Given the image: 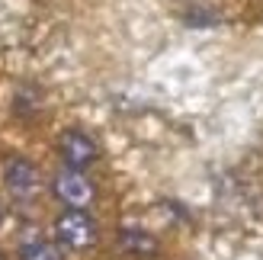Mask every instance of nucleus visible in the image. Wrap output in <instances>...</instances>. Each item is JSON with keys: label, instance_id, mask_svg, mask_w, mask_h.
<instances>
[{"label": "nucleus", "instance_id": "1", "mask_svg": "<svg viewBox=\"0 0 263 260\" xmlns=\"http://www.w3.org/2000/svg\"><path fill=\"white\" fill-rule=\"evenodd\" d=\"M55 241L64 251H90L100 241V225L87 209H64L55 218Z\"/></svg>", "mask_w": 263, "mask_h": 260}, {"label": "nucleus", "instance_id": "2", "mask_svg": "<svg viewBox=\"0 0 263 260\" xmlns=\"http://www.w3.org/2000/svg\"><path fill=\"white\" fill-rule=\"evenodd\" d=\"M51 193H55L58 202H64V209H90V202L97 199L93 180H90L81 167H68V164L51 180Z\"/></svg>", "mask_w": 263, "mask_h": 260}, {"label": "nucleus", "instance_id": "3", "mask_svg": "<svg viewBox=\"0 0 263 260\" xmlns=\"http://www.w3.org/2000/svg\"><path fill=\"white\" fill-rule=\"evenodd\" d=\"M4 183L16 202H32L39 196V190H42V177H39V167L32 161L10 158L4 164Z\"/></svg>", "mask_w": 263, "mask_h": 260}, {"label": "nucleus", "instance_id": "4", "mask_svg": "<svg viewBox=\"0 0 263 260\" xmlns=\"http://www.w3.org/2000/svg\"><path fill=\"white\" fill-rule=\"evenodd\" d=\"M58 154H61V161L68 167H81L84 171V167H90L100 158V148H97V141L87 132H81V128H68V132H61V138H58Z\"/></svg>", "mask_w": 263, "mask_h": 260}, {"label": "nucleus", "instance_id": "5", "mask_svg": "<svg viewBox=\"0 0 263 260\" xmlns=\"http://www.w3.org/2000/svg\"><path fill=\"white\" fill-rule=\"evenodd\" d=\"M119 244H122V251L132 254V257H151L157 251V241L148 235V231H141V228H122Z\"/></svg>", "mask_w": 263, "mask_h": 260}, {"label": "nucleus", "instance_id": "6", "mask_svg": "<svg viewBox=\"0 0 263 260\" xmlns=\"http://www.w3.org/2000/svg\"><path fill=\"white\" fill-rule=\"evenodd\" d=\"M20 260H64L61 257V244L45 241V238H29L20 244Z\"/></svg>", "mask_w": 263, "mask_h": 260}, {"label": "nucleus", "instance_id": "7", "mask_svg": "<svg viewBox=\"0 0 263 260\" xmlns=\"http://www.w3.org/2000/svg\"><path fill=\"white\" fill-rule=\"evenodd\" d=\"M0 218H4V206H0Z\"/></svg>", "mask_w": 263, "mask_h": 260}, {"label": "nucleus", "instance_id": "8", "mask_svg": "<svg viewBox=\"0 0 263 260\" xmlns=\"http://www.w3.org/2000/svg\"><path fill=\"white\" fill-rule=\"evenodd\" d=\"M0 260H4V254H0Z\"/></svg>", "mask_w": 263, "mask_h": 260}]
</instances>
